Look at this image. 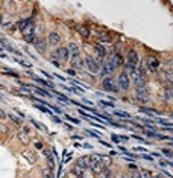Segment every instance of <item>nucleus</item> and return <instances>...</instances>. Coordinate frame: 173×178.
<instances>
[{
	"label": "nucleus",
	"instance_id": "c85d7f7f",
	"mask_svg": "<svg viewBox=\"0 0 173 178\" xmlns=\"http://www.w3.org/2000/svg\"><path fill=\"white\" fill-rule=\"evenodd\" d=\"M100 175H102V178H111V170L105 167V169H103V172H102Z\"/></svg>",
	"mask_w": 173,
	"mask_h": 178
},
{
	"label": "nucleus",
	"instance_id": "20e7f679",
	"mask_svg": "<svg viewBox=\"0 0 173 178\" xmlns=\"http://www.w3.org/2000/svg\"><path fill=\"white\" fill-rule=\"evenodd\" d=\"M119 84V87L122 88V90H128L129 88V85H131V81H129V76L126 75V73H120V76H119V81H117Z\"/></svg>",
	"mask_w": 173,
	"mask_h": 178
},
{
	"label": "nucleus",
	"instance_id": "37998d69",
	"mask_svg": "<svg viewBox=\"0 0 173 178\" xmlns=\"http://www.w3.org/2000/svg\"><path fill=\"white\" fill-rule=\"evenodd\" d=\"M53 65H55V67H59V65H61V64H59V62H58V61H55V59H53Z\"/></svg>",
	"mask_w": 173,
	"mask_h": 178
},
{
	"label": "nucleus",
	"instance_id": "ea45409f",
	"mask_svg": "<svg viewBox=\"0 0 173 178\" xmlns=\"http://www.w3.org/2000/svg\"><path fill=\"white\" fill-rule=\"evenodd\" d=\"M140 157H143V158H146V160H152V157L147 155V154H143V155H140ZM140 157H138V158H140Z\"/></svg>",
	"mask_w": 173,
	"mask_h": 178
},
{
	"label": "nucleus",
	"instance_id": "a18cd8bd",
	"mask_svg": "<svg viewBox=\"0 0 173 178\" xmlns=\"http://www.w3.org/2000/svg\"><path fill=\"white\" fill-rule=\"evenodd\" d=\"M132 178H138V172H135V173H134V176H132Z\"/></svg>",
	"mask_w": 173,
	"mask_h": 178
},
{
	"label": "nucleus",
	"instance_id": "a878e982",
	"mask_svg": "<svg viewBox=\"0 0 173 178\" xmlns=\"http://www.w3.org/2000/svg\"><path fill=\"white\" fill-rule=\"evenodd\" d=\"M165 99H167L168 102L171 101V85H168L167 90H165Z\"/></svg>",
	"mask_w": 173,
	"mask_h": 178
},
{
	"label": "nucleus",
	"instance_id": "b1692460",
	"mask_svg": "<svg viewBox=\"0 0 173 178\" xmlns=\"http://www.w3.org/2000/svg\"><path fill=\"white\" fill-rule=\"evenodd\" d=\"M99 40L103 41V43H109V41H111V37H109L108 34H102V35L99 37Z\"/></svg>",
	"mask_w": 173,
	"mask_h": 178
},
{
	"label": "nucleus",
	"instance_id": "f704fd0d",
	"mask_svg": "<svg viewBox=\"0 0 173 178\" xmlns=\"http://www.w3.org/2000/svg\"><path fill=\"white\" fill-rule=\"evenodd\" d=\"M100 105H103V107H111V108H114V104H113V102H106V101H102V102H100Z\"/></svg>",
	"mask_w": 173,
	"mask_h": 178
},
{
	"label": "nucleus",
	"instance_id": "9b49d317",
	"mask_svg": "<svg viewBox=\"0 0 173 178\" xmlns=\"http://www.w3.org/2000/svg\"><path fill=\"white\" fill-rule=\"evenodd\" d=\"M76 29H77V32L80 34V37H82V38H85V40H86V38L90 37V31H88V28H86V26L77 25V26H76Z\"/></svg>",
	"mask_w": 173,
	"mask_h": 178
},
{
	"label": "nucleus",
	"instance_id": "a211bd4d",
	"mask_svg": "<svg viewBox=\"0 0 173 178\" xmlns=\"http://www.w3.org/2000/svg\"><path fill=\"white\" fill-rule=\"evenodd\" d=\"M99 160H100V163L103 164V167H108V166L113 163L111 157H108V155H102V157H99Z\"/></svg>",
	"mask_w": 173,
	"mask_h": 178
},
{
	"label": "nucleus",
	"instance_id": "f8f14e48",
	"mask_svg": "<svg viewBox=\"0 0 173 178\" xmlns=\"http://www.w3.org/2000/svg\"><path fill=\"white\" fill-rule=\"evenodd\" d=\"M128 62H131V64H134V65H137L138 64V55H137V52L132 49V50H129V53H128Z\"/></svg>",
	"mask_w": 173,
	"mask_h": 178
},
{
	"label": "nucleus",
	"instance_id": "423d86ee",
	"mask_svg": "<svg viewBox=\"0 0 173 178\" xmlns=\"http://www.w3.org/2000/svg\"><path fill=\"white\" fill-rule=\"evenodd\" d=\"M150 72H156L158 70V67H159V59L158 58H155V56H150L149 59H147V65H146Z\"/></svg>",
	"mask_w": 173,
	"mask_h": 178
},
{
	"label": "nucleus",
	"instance_id": "c756f323",
	"mask_svg": "<svg viewBox=\"0 0 173 178\" xmlns=\"http://www.w3.org/2000/svg\"><path fill=\"white\" fill-rule=\"evenodd\" d=\"M114 114H116V116H119V117H126V119H128V117H131V116H129L128 113H125V111H114Z\"/></svg>",
	"mask_w": 173,
	"mask_h": 178
},
{
	"label": "nucleus",
	"instance_id": "c03bdc74",
	"mask_svg": "<svg viewBox=\"0 0 173 178\" xmlns=\"http://www.w3.org/2000/svg\"><path fill=\"white\" fill-rule=\"evenodd\" d=\"M159 164H161V166H167V161H164V160H161V161H159Z\"/></svg>",
	"mask_w": 173,
	"mask_h": 178
},
{
	"label": "nucleus",
	"instance_id": "0eeeda50",
	"mask_svg": "<svg viewBox=\"0 0 173 178\" xmlns=\"http://www.w3.org/2000/svg\"><path fill=\"white\" fill-rule=\"evenodd\" d=\"M59 58L61 61H68V50H67V47H59L58 50H56V53L53 55V58Z\"/></svg>",
	"mask_w": 173,
	"mask_h": 178
},
{
	"label": "nucleus",
	"instance_id": "2f4dec72",
	"mask_svg": "<svg viewBox=\"0 0 173 178\" xmlns=\"http://www.w3.org/2000/svg\"><path fill=\"white\" fill-rule=\"evenodd\" d=\"M6 133H8V126L0 122V134H6Z\"/></svg>",
	"mask_w": 173,
	"mask_h": 178
},
{
	"label": "nucleus",
	"instance_id": "6ab92c4d",
	"mask_svg": "<svg viewBox=\"0 0 173 178\" xmlns=\"http://www.w3.org/2000/svg\"><path fill=\"white\" fill-rule=\"evenodd\" d=\"M135 70H137V65H134V64H131V62H126V65H125V72H123V73L129 75V73H134Z\"/></svg>",
	"mask_w": 173,
	"mask_h": 178
},
{
	"label": "nucleus",
	"instance_id": "2eb2a0df",
	"mask_svg": "<svg viewBox=\"0 0 173 178\" xmlns=\"http://www.w3.org/2000/svg\"><path fill=\"white\" fill-rule=\"evenodd\" d=\"M67 50H68V55L71 53V58L79 55V47H77L74 43H70V46H68V49H67Z\"/></svg>",
	"mask_w": 173,
	"mask_h": 178
},
{
	"label": "nucleus",
	"instance_id": "a19ab883",
	"mask_svg": "<svg viewBox=\"0 0 173 178\" xmlns=\"http://www.w3.org/2000/svg\"><path fill=\"white\" fill-rule=\"evenodd\" d=\"M18 62H20L21 65H24V67H31V64H29V62H24V61H18Z\"/></svg>",
	"mask_w": 173,
	"mask_h": 178
},
{
	"label": "nucleus",
	"instance_id": "9d476101",
	"mask_svg": "<svg viewBox=\"0 0 173 178\" xmlns=\"http://www.w3.org/2000/svg\"><path fill=\"white\" fill-rule=\"evenodd\" d=\"M71 65H73L74 69H83V59L80 58V55L71 58Z\"/></svg>",
	"mask_w": 173,
	"mask_h": 178
},
{
	"label": "nucleus",
	"instance_id": "dca6fc26",
	"mask_svg": "<svg viewBox=\"0 0 173 178\" xmlns=\"http://www.w3.org/2000/svg\"><path fill=\"white\" fill-rule=\"evenodd\" d=\"M35 47H37V50H38L40 53H43V52L46 50V41H44V40H37V41H35Z\"/></svg>",
	"mask_w": 173,
	"mask_h": 178
},
{
	"label": "nucleus",
	"instance_id": "f3484780",
	"mask_svg": "<svg viewBox=\"0 0 173 178\" xmlns=\"http://www.w3.org/2000/svg\"><path fill=\"white\" fill-rule=\"evenodd\" d=\"M23 157H26L31 163H35V161H37V155H35L34 152H31V151H24V152H23Z\"/></svg>",
	"mask_w": 173,
	"mask_h": 178
},
{
	"label": "nucleus",
	"instance_id": "4be33fe9",
	"mask_svg": "<svg viewBox=\"0 0 173 178\" xmlns=\"http://www.w3.org/2000/svg\"><path fill=\"white\" fill-rule=\"evenodd\" d=\"M52 170H53L52 167H44V169H43V176H44V178H53V176H52Z\"/></svg>",
	"mask_w": 173,
	"mask_h": 178
},
{
	"label": "nucleus",
	"instance_id": "ddd939ff",
	"mask_svg": "<svg viewBox=\"0 0 173 178\" xmlns=\"http://www.w3.org/2000/svg\"><path fill=\"white\" fill-rule=\"evenodd\" d=\"M17 137H18V140H20L23 145H29V143H31V137H29V134H26V133H23V131L17 133Z\"/></svg>",
	"mask_w": 173,
	"mask_h": 178
},
{
	"label": "nucleus",
	"instance_id": "393cba45",
	"mask_svg": "<svg viewBox=\"0 0 173 178\" xmlns=\"http://www.w3.org/2000/svg\"><path fill=\"white\" fill-rule=\"evenodd\" d=\"M113 70H114V69H113V67H111V65L106 62V64L103 65V72H102V73H103V75H108V73H111Z\"/></svg>",
	"mask_w": 173,
	"mask_h": 178
},
{
	"label": "nucleus",
	"instance_id": "1a4fd4ad",
	"mask_svg": "<svg viewBox=\"0 0 173 178\" xmlns=\"http://www.w3.org/2000/svg\"><path fill=\"white\" fill-rule=\"evenodd\" d=\"M49 43H50L52 46H58V44L61 43V37H59V34H58V32H52V34L49 35Z\"/></svg>",
	"mask_w": 173,
	"mask_h": 178
},
{
	"label": "nucleus",
	"instance_id": "c9c22d12",
	"mask_svg": "<svg viewBox=\"0 0 173 178\" xmlns=\"http://www.w3.org/2000/svg\"><path fill=\"white\" fill-rule=\"evenodd\" d=\"M6 117H8V114H6V113L2 110V108H0V120H5Z\"/></svg>",
	"mask_w": 173,
	"mask_h": 178
},
{
	"label": "nucleus",
	"instance_id": "7ed1b4c3",
	"mask_svg": "<svg viewBox=\"0 0 173 178\" xmlns=\"http://www.w3.org/2000/svg\"><path fill=\"white\" fill-rule=\"evenodd\" d=\"M108 64H109L113 69H117V67H120V65L123 64V58H122V55H119V53H114V55H111V56H109V59H108Z\"/></svg>",
	"mask_w": 173,
	"mask_h": 178
},
{
	"label": "nucleus",
	"instance_id": "4c0bfd02",
	"mask_svg": "<svg viewBox=\"0 0 173 178\" xmlns=\"http://www.w3.org/2000/svg\"><path fill=\"white\" fill-rule=\"evenodd\" d=\"M67 75H68V76H74V75H76V72H74V70H71V69H68V70H67Z\"/></svg>",
	"mask_w": 173,
	"mask_h": 178
},
{
	"label": "nucleus",
	"instance_id": "cd10ccee",
	"mask_svg": "<svg viewBox=\"0 0 173 178\" xmlns=\"http://www.w3.org/2000/svg\"><path fill=\"white\" fill-rule=\"evenodd\" d=\"M31 122H32V123H34V125H35V126H37L38 129H41V131H47V128H46V126H43L41 123H38V122H35L34 119H31Z\"/></svg>",
	"mask_w": 173,
	"mask_h": 178
},
{
	"label": "nucleus",
	"instance_id": "6e6552de",
	"mask_svg": "<svg viewBox=\"0 0 173 178\" xmlns=\"http://www.w3.org/2000/svg\"><path fill=\"white\" fill-rule=\"evenodd\" d=\"M132 78H134V82L137 84V87H143V85L146 84V78H143L141 75H138L137 70L132 73Z\"/></svg>",
	"mask_w": 173,
	"mask_h": 178
},
{
	"label": "nucleus",
	"instance_id": "39448f33",
	"mask_svg": "<svg viewBox=\"0 0 173 178\" xmlns=\"http://www.w3.org/2000/svg\"><path fill=\"white\" fill-rule=\"evenodd\" d=\"M85 64H86V67H88V70H90L91 73H96V72H99V65L96 64V61H94V58H93V56H86V59H85Z\"/></svg>",
	"mask_w": 173,
	"mask_h": 178
},
{
	"label": "nucleus",
	"instance_id": "79ce46f5",
	"mask_svg": "<svg viewBox=\"0 0 173 178\" xmlns=\"http://www.w3.org/2000/svg\"><path fill=\"white\" fill-rule=\"evenodd\" d=\"M50 108H53V110H55V113H62V111H61V108H58V107H50Z\"/></svg>",
	"mask_w": 173,
	"mask_h": 178
},
{
	"label": "nucleus",
	"instance_id": "5701e85b",
	"mask_svg": "<svg viewBox=\"0 0 173 178\" xmlns=\"http://www.w3.org/2000/svg\"><path fill=\"white\" fill-rule=\"evenodd\" d=\"M9 117H11V120H12L15 125H21V122H23L18 116H15V114H12V113H9Z\"/></svg>",
	"mask_w": 173,
	"mask_h": 178
},
{
	"label": "nucleus",
	"instance_id": "aec40b11",
	"mask_svg": "<svg viewBox=\"0 0 173 178\" xmlns=\"http://www.w3.org/2000/svg\"><path fill=\"white\" fill-rule=\"evenodd\" d=\"M73 173H74L77 178H83V173H85V170H83L82 167H79V166H74V169H73Z\"/></svg>",
	"mask_w": 173,
	"mask_h": 178
},
{
	"label": "nucleus",
	"instance_id": "bb28decb",
	"mask_svg": "<svg viewBox=\"0 0 173 178\" xmlns=\"http://www.w3.org/2000/svg\"><path fill=\"white\" fill-rule=\"evenodd\" d=\"M24 41H28V43H34V41H35V34L24 35Z\"/></svg>",
	"mask_w": 173,
	"mask_h": 178
},
{
	"label": "nucleus",
	"instance_id": "f257e3e1",
	"mask_svg": "<svg viewBox=\"0 0 173 178\" xmlns=\"http://www.w3.org/2000/svg\"><path fill=\"white\" fill-rule=\"evenodd\" d=\"M103 88L106 92H119V85H117V82H116V79L114 78H111V76H108V78H105L103 79Z\"/></svg>",
	"mask_w": 173,
	"mask_h": 178
},
{
	"label": "nucleus",
	"instance_id": "473e14b6",
	"mask_svg": "<svg viewBox=\"0 0 173 178\" xmlns=\"http://www.w3.org/2000/svg\"><path fill=\"white\" fill-rule=\"evenodd\" d=\"M65 119H67V120H70V122H73L74 125H79V123H80L77 119H74V117H71V116H68V114H65Z\"/></svg>",
	"mask_w": 173,
	"mask_h": 178
},
{
	"label": "nucleus",
	"instance_id": "e433bc0d",
	"mask_svg": "<svg viewBox=\"0 0 173 178\" xmlns=\"http://www.w3.org/2000/svg\"><path fill=\"white\" fill-rule=\"evenodd\" d=\"M162 154H164V155H167L168 158L171 157V151H168V149H162Z\"/></svg>",
	"mask_w": 173,
	"mask_h": 178
},
{
	"label": "nucleus",
	"instance_id": "7c9ffc66",
	"mask_svg": "<svg viewBox=\"0 0 173 178\" xmlns=\"http://www.w3.org/2000/svg\"><path fill=\"white\" fill-rule=\"evenodd\" d=\"M0 22H2V25H3V26L9 25V18H8L6 15H0Z\"/></svg>",
	"mask_w": 173,
	"mask_h": 178
},
{
	"label": "nucleus",
	"instance_id": "f03ea898",
	"mask_svg": "<svg viewBox=\"0 0 173 178\" xmlns=\"http://www.w3.org/2000/svg\"><path fill=\"white\" fill-rule=\"evenodd\" d=\"M137 99L140 102H147L149 101V92L147 88L143 85V87H137Z\"/></svg>",
	"mask_w": 173,
	"mask_h": 178
},
{
	"label": "nucleus",
	"instance_id": "72a5a7b5",
	"mask_svg": "<svg viewBox=\"0 0 173 178\" xmlns=\"http://www.w3.org/2000/svg\"><path fill=\"white\" fill-rule=\"evenodd\" d=\"M37 108H40V110H41L43 113H47V114H52V111H50V110H47V108H46V107H43V105H37Z\"/></svg>",
	"mask_w": 173,
	"mask_h": 178
},
{
	"label": "nucleus",
	"instance_id": "4468645a",
	"mask_svg": "<svg viewBox=\"0 0 173 178\" xmlns=\"http://www.w3.org/2000/svg\"><path fill=\"white\" fill-rule=\"evenodd\" d=\"M34 26H35V23H34L32 20H28V22H26V26L23 28V34H24V35L34 34V32H32V31H34Z\"/></svg>",
	"mask_w": 173,
	"mask_h": 178
},
{
	"label": "nucleus",
	"instance_id": "58836bf2",
	"mask_svg": "<svg viewBox=\"0 0 173 178\" xmlns=\"http://www.w3.org/2000/svg\"><path fill=\"white\" fill-rule=\"evenodd\" d=\"M35 148H37V149H43V143L37 142V143H35Z\"/></svg>",
	"mask_w": 173,
	"mask_h": 178
},
{
	"label": "nucleus",
	"instance_id": "412c9836",
	"mask_svg": "<svg viewBox=\"0 0 173 178\" xmlns=\"http://www.w3.org/2000/svg\"><path fill=\"white\" fill-rule=\"evenodd\" d=\"M96 50H97V53H99L100 58H103V56L106 55V49H105L102 44H96Z\"/></svg>",
	"mask_w": 173,
	"mask_h": 178
}]
</instances>
